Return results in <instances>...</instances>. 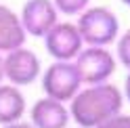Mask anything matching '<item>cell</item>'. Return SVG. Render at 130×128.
I'll list each match as a JSON object with an SVG mask.
<instances>
[{
	"mask_svg": "<svg viewBox=\"0 0 130 128\" xmlns=\"http://www.w3.org/2000/svg\"><path fill=\"white\" fill-rule=\"evenodd\" d=\"M124 101V90L111 82L84 84L82 90L69 101L71 120L80 128H96L113 116L122 114Z\"/></svg>",
	"mask_w": 130,
	"mask_h": 128,
	"instance_id": "obj_1",
	"label": "cell"
},
{
	"mask_svg": "<svg viewBox=\"0 0 130 128\" xmlns=\"http://www.w3.org/2000/svg\"><path fill=\"white\" fill-rule=\"evenodd\" d=\"M78 27L86 46H109L120 38V19L109 6H88L78 15Z\"/></svg>",
	"mask_w": 130,
	"mask_h": 128,
	"instance_id": "obj_2",
	"label": "cell"
},
{
	"mask_svg": "<svg viewBox=\"0 0 130 128\" xmlns=\"http://www.w3.org/2000/svg\"><path fill=\"white\" fill-rule=\"evenodd\" d=\"M40 84H42V90L46 97L69 103L82 90L84 80L74 61H55L42 71Z\"/></svg>",
	"mask_w": 130,
	"mask_h": 128,
	"instance_id": "obj_3",
	"label": "cell"
},
{
	"mask_svg": "<svg viewBox=\"0 0 130 128\" xmlns=\"http://www.w3.org/2000/svg\"><path fill=\"white\" fill-rule=\"evenodd\" d=\"M74 63L80 69L84 84H103L116 74L118 57L107 46H84Z\"/></svg>",
	"mask_w": 130,
	"mask_h": 128,
	"instance_id": "obj_4",
	"label": "cell"
},
{
	"mask_svg": "<svg viewBox=\"0 0 130 128\" xmlns=\"http://www.w3.org/2000/svg\"><path fill=\"white\" fill-rule=\"evenodd\" d=\"M86 46L78 23L59 21L44 36V49L53 57V61H74Z\"/></svg>",
	"mask_w": 130,
	"mask_h": 128,
	"instance_id": "obj_5",
	"label": "cell"
},
{
	"mask_svg": "<svg viewBox=\"0 0 130 128\" xmlns=\"http://www.w3.org/2000/svg\"><path fill=\"white\" fill-rule=\"evenodd\" d=\"M4 74L6 82L15 86H29L42 78V63L31 49L19 46L4 55Z\"/></svg>",
	"mask_w": 130,
	"mask_h": 128,
	"instance_id": "obj_6",
	"label": "cell"
},
{
	"mask_svg": "<svg viewBox=\"0 0 130 128\" xmlns=\"http://www.w3.org/2000/svg\"><path fill=\"white\" fill-rule=\"evenodd\" d=\"M59 15L61 13L53 0H25L19 11L27 36L34 38H44L59 23Z\"/></svg>",
	"mask_w": 130,
	"mask_h": 128,
	"instance_id": "obj_7",
	"label": "cell"
},
{
	"mask_svg": "<svg viewBox=\"0 0 130 128\" xmlns=\"http://www.w3.org/2000/svg\"><path fill=\"white\" fill-rule=\"evenodd\" d=\"M69 120V103H63L59 99L46 97V94L38 99L29 109V122L36 128H67Z\"/></svg>",
	"mask_w": 130,
	"mask_h": 128,
	"instance_id": "obj_8",
	"label": "cell"
},
{
	"mask_svg": "<svg viewBox=\"0 0 130 128\" xmlns=\"http://www.w3.org/2000/svg\"><path fill=\"white\" fill-rule=\"evenodd\" d=\"M25 40L27 31L21 23L19 13L6 4H0V53L6 55L19 46H25Z\"/></svg>",
	"mask_w": 130,
	"mask_h": 128,
	"instance_id": "obj_9",
	"label": "cell"
},
{
	"mask_svg": "<svg viewBox=\"0 0 130 128\" xmlns=\"http://www.w3.org/2000/svg\"><path fill=\"white\" fill-rule=\"evenodd\" d=\"M23 114H25V97L21 92V86L2 82L0 84V126L19 122Z\"/></svg>",
	"mask_w": 130,
	"mask_h": 128,
	"instance_id": "obj_10",
	"label": "cell"
},
{
	"mask_svg": "<svg viewBox=\"0 0 130 128\" xmlns=\"http://www.w3.org/2000/svg\"><path fill=\"white\" fill-rule=\"evenodd\" d=\"M57 4L61 15H67V17H74V15L84 13L88 6H90V0H53Z\"/></svg>",
	"mask_w": 130,
	"mask_h": 128,
	"instance_id": "obj_11",
	"label": "cell"
},
{
	"mask_svg": "<svg viewBox=\"0 0 130 128\" xmlns=\"http://www.w3.org/2000/svg\"><path fill=\"white\" fill-rule=\"evenodd\" d=\"M116 57L118 63L130 69V29H126L124 34H120L118 42H116Z\"/></svg>",
	"mask_w": 130,
	"mask_h": 128,
	"instance_id": "obj_12",
	"label": "cell"
},
{
	"mask_svg": "<svg viewBox=\"0 0 130 128\" xmlns=\"http://www.w3.org/2000/svg\"><path fill=\"white\" fill-rule=\"evenodd\" d=\"M96 128H130V116L128 114H118V116H113L111 120L103 122Z\"/></svg>",
	"mask_w": 130,
	"mask_h": 128,
	"instance_id": "obj_13",
	"label": "cell"
},
{
	"mask_svg": "<svg viewBox=\"0 0 130 128\" xmlns=\"http://www.w3.org/2000/svg\"><path fill=\"white\" fill-rule=\"evenodd\" d=\"M124 97H126V101L130 103V69H128V76H126V80H124Z\"/></svg>",
	"mask_w": 130,
	"mask_h": 128,
	"instance_id": "obj_14",
	"label": "cell"
},
{
	"mask_svg": "<svg viewBox=\"0 0 130 128\" xmlns=\"http://www.w3.org/2000/svg\"><path fill=\"white\" fill-rule=\"evenodd\" d=\"M2 128H36L34 124H27V122H21V120H19V122H15V124H9V126H2Z\"/></svg>",
	"mask_w": 130,
	"mask_h": 128,
	"instance_id": "obj_15",
	"label": "cell"
},
{
	"mask_svg": "<svg viewBox=\"0 0 130 128\" xmlns=\"http://www.w3.org/2000/svg\"><path fill=\"white\" fill-rule=\"evenodd\" d=\"M6 80V74H4V55L0 53V84Z\"/></svg>",
	"mask_w": 130,
	"mask_h": 128,
	"instance_id": "obj_16",
	"label": "cell"
},
{
	"mask_svg": "<svg viewBox=\"0 0 130 128\" xmlns=\"http://www.w3.org/2000/svg\"><path fill=\"white\" fill-rule=\"evenodd\" d=\"M120 2L124 4V6H130V0H120Z\"/></svg>",
	"mask_w": 130,
	"mask_h": 128,
	"instance_id": "obj_17",
	"label": "cell"
},
{
	"mask_svg": "<svg viewBox=\"0 0 130 128\" xmlns=\"http://www.w3.org/2000/svg\"><path fill=\"white\" fill-rule=\"evenodd\" d=\"M78 128H80V126H78Z\"/></svg>",
	"mask_w": 130,
	"mask_h": 128,
	"instance_id": "obj_18",
	"label": "cell"
}]
</instances>
